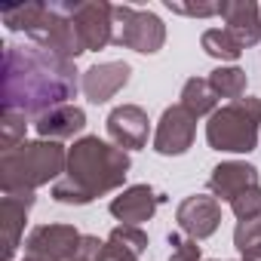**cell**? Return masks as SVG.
Instances as JSON below:
<instances>
[{
    "mask_svg": "<svg viewBox=\"0 0 261 261\" xmlns=\"http://www.w3.org/2000/svg\"><path fill=\"white\" fill-rule=\"evenodd\" d=\"M166 10L178 16H194V19H209L221 13V4H178V0H166Z\"/></svg>",
    "mask_w": 261,
    "mask_h": 261,
    "instance_id": "cell-25",
    "label": "cell"
},
{
    "mask_svg": "<svg viewBox=\"0 0 261 261\" xmlns=\"http://www.w3.org/2000/svg\"><path fill=\"white\" fill-rule=\"evenodd\" d=\"M74 261H80V258H74Z\"/></svg>",
    "mask_w": 261,
    "mask_h": 261,
    "instance_id": "cell-28",
    "label": "cell"
},
{
    "mask_svg": "<svg viewBox=\"0 0 261 261\" xmlns=\"http://www.w3.org/2000/svg\"><path fill=\"white\" fill-rule=\"evenodd\" d=\"M233 246L243 261H261V218L255 221H237Z\"/></svg>",
    "mask_w": 261,
    "mask_h": 261,
    "instance_id": "cell-22",
    "label": "cell"
},
{
    "mask_svg": "<svg viewBox=\"0 0 261 261\" xmlns=\"http://www.w3.org/2000/svg\"><path fill=\"white\" fill-rule=\"evenodd\" d=\"M175 221L181 227L185 237L191 240H206L218 230L221 224V203L215 197H206V194H194V197H185L175 209Z\"/></svg>",
    "mask_w": 261,
    "mask_h": 261,
    "instance_id": "cell-10",
    "label": "cell"
},
{
    "mask_svg": "<svg viewBox=\"0 0 261 261\" xmlns=\"http://www.w3.org/2000/svg\"><path fill=\"white\" fill-rule=\"evenodd\" d=\"M74 28L86 53L105 49L108 43H114V7L101 0L74 4Z\"/></svg>",
    "mask_w": 261,
    "mask_h": 261,
    "instance_id": "cell-9",
    "label": "cell"
},
{
    "mask_svg": "<svg viewBox=\"0 0 261 261\" xmlns=\"http://www.w3.org/2000/svg\"><path fill=\"white\" fill-rule=\"evenodd\" d=\"M129 77H133V68L126 62H101V65H92L83 71L80 89L92 105H105L129 83Z\"/></svg>",
    "mask_w": 261,
    "mask_h": 261,
    "instance_id": "cell-12",
    "label": "cell"
},
{
    "mask_svg": "<svg viewBox=\"0 0 261 261\" xmlns=\"http://www.w3.org/2000/svg\"><path fill=\"white\" fill-rule=\"evenodd\" d=\"M25 114L19 111H4L0 114V145H4V151H13L25 142Z\"/></svg>",
    "mask_w": 261,
    "mask_h": 261,
    "instance_id": "cell-23",
    "label": "cell"
},
{
    "mask_svg": "<svg viewBox=\"0 0 261 261\" xmlns=\"http://www.w3.org/2000/svg\"><path fill=\"white\" fill-rule=\"evenodd\" d=\"M105 261H142V258H133V255H117V252H108V246H105Z\"/></svg>",
    "mask_w": 261,
    "mask_h": 261,
    "instance_id": "cell-26",
    "label": "cell"
},
{
    "mask_svg": "<svg viewBox=\"0 0 261 261\" xmlns=\"http://www.w3.org/2000/svg\"><path fill=\"white\" fill-rule=\"evenodd\" d=\"M108 252H117V255H133V258H142L145 249H148V233L136 224H117L108 240H105Z\"/></svg>",
    "mask_w": 261,
    "mask_h": 261,
    "instance_id": "cell-19",
    "label": "cell"
},
{
    "mask_svg": "<svg viewBox=\"0 0 261 261\" xmlns=\"http://www.w3.org/2000/svg\"><path fill=\"white\" fill-rule=\"evenodd\" d=\"M230 209H233L237 221H255V218H261V185L243 191V194L230 203Z\"/></svg>",
    "mask_w": 261,
    "mask_h": 261,
    "instance_id": "cell-24",
    "label": "cell"
},
{
    "mask_svg": "<svg viewBox=\"0 0 261 261\" xmlns=\"http://www.w3.org/2000/svg\"><path fill=\"white\" fill-rule=\"evenodd\" d=\"M181 108H188L194 117H212L218 108V95L212 92V86H209V80H203V77H191V80H185V86H181V101H178Z\"/></svg>",
    "mask_w": 261,
    "mask_h": 261,
    "instance_id": "cell-18",
    "label": "cell"
},
{
    "mask_svg": "<svg viewBox=\"0 0 261 261\" xmlns=\"http://www.w3.org/2000/svg\"><path fill=\"white\" fill-rule=\"evenodd\" d=\"M194 136H197V117L188 108L172 105V108L163 111V117L157 123L154 151L163 154V157H181L194 145Z\"/></svg>",
    "mask_w": 261,
    "mask_h": 261,
    "instance_id": "cell-8",
    "label": "cell"
},
{
    "mask_svg": "<svg viewBox=\"0 0 261 261\" xmlns=\"http://www.w3.org/2000/svg\"><path fill=\"white\" fill-rule=\"evenodd\" d=\"M227 31L240 40V46L261 43V4L255 0H221V13Z\"/></svg>",
    "mask_w": 261,
    "mask_h": 261,
    "instance_id": "cell-16",
    "label": "cell"
},
{
    "mask_svg": "<svg viewBox=\"0 0 261 261\" xmlns=\"http://www.w3.org/2000/svg\"><path fill=\"white\" fill-rule=\"evenodd\" d=\"M166 197L157 194L151 185H133V188H126L120 191L114 200H111V215L120 221V224H142V221H151L154 212L160 209Z\"/></svg>",
    "mask_w": 261,
    "mask_h": 261,
    "instance_id": "cell-13",
    "label": "cell"
},
{
    "mask_svg": "<svg viewBox=\"0 0 261 261\" xmlns=\"http://www.w3.org/2000/svg\"><path fill=\"white\" fill-rule=\"evenodd\" d=\"M129 154L117 145L101 142L98 136H83L68 151V169L53 185V197L59 203L86 206L117 188H123L129 175Z\"/></svg>",
    "mask_w": 261,
    "mask_h": 261,
    "instance_id": "cell-2",
    "label": "cell"
},
{
    "mask_svg": "<svg viewBox=\"0 0 261 261\" xmlns=\"http://www.w3.org/2000/svg\"><path fill=\"white\" fill-rule=\"evenodd\" d=\"M31 206H34V194H4V200H0V243H4V261H13L16 249L22 246V230H25Z\"/></svg>",
    "mask_w": 261,
    "mask_h": 261,
    "instance_id": "cell-14",
    "label": "cell"
},
{
    "mask_svg": "<svg viewBox=\"0 0 261 261\" xmlns=\"http://www.w3.org/2000/svg\"><path fill=\"white\" fill-rule=\"evenodd\" d=\"M83 233L74 224H40L25 237V255L46 261H74L80 252Z\"/></svg>",
    "mask_w": 261,
    "mask_h": 261,
    "instance_id": "cell-7",
    "label": "cell"
},
{
    "mask_svg": "<svg viewBox=\"0 0 261 261\" xmlns=\"http://www.w3.org/2000/svg\"><path fill=\"white\" fill-rule=\"evenodd\" d=\"M86 126V111L77 105H62L53 108L40 117H34V129L37 136L46 142H62V139H74L80 129Z\"/></svg>",
    "mask_w": 261,
    "mask_h": 261,
    "instance_id": "cell-17",
    "label": "cell"
},
{
    "mask_svg": "<svg viewBox=\"0 0 261 261\" xmlns=\"http://www.w3.org/2000/svg\"><path fill=\"white\" fill-rule=\"evenodd\" d=\"M80 80L71 59H62L37 43H10L4 49V111L46 114L71 105Z\"/></svg>",
    "mask_w": 261,
    "mask_h": 261,
    "instance_id": "cell-1",
    "label": "cell"
},
{
    "mask_svg": "<svg viewBox=\"0 0 261 261\" xmlns=\"http://www.w3.org/2000/svg\"><path fill=\"white\" fill-rule=\"evenodd\" d=\"M261 133V98L243 95L237 101L221 105L206 123V142L215 151L249 154L258 145Z\"/></svg>",
    "mask_w": 261,
    "mask_h": 261,
    "instance_id": "cell-5",
    "label": "cell"
},
{
    "mask_svg": "<svg viewBox=\"0 0 261 261\" xmlns=\"http://www.w3.org/2000/svg\"><path fill=\"white\" fill-rule=\"evenodd\" d=\"M206 80H209V86H212V92H215L218 98L237 101V98L246 95V71L237 68V65H221V68H215Z\"/></svg>",
    "mask_w": 261,
    "mask_h": 261,
    "instance_id": "cell-20",
    "label": "cell"
},
{
    "mask_svg": "<svg viewBox=\"0 0 261 261\" xmlns=\"http://www.w3.org/2000/svg\"><path fill=\"white\" fill-rule=\"evenodd\" d=\"M114 43L142 56L160 53L166 43V25L160 16L136 7H114Z\"/></svg>",
    "mask_w": 261,
    "mask_h": 261,
    "instance_id": "cell-6",
    "label": "cell"
},
{
    "mask_svg": "<svg viewBox=\"0 0 261 261\" xmlns=\"http://www.w3.org/2000/svg\"><path fill=\"white\" fill-rule=\"evenodd\" d=\"M68 169V151L59 142H22L0 154V191L4 194H34L43 185H56Z\"/></svg>",
    "mask_w": 261,
    "mask_h": 261,
    "instance_id": "cell-4",
    "label": "cell"
},
{
    "mask_svg": "<svg viewBox=\"0 0 261 261\" xmlns=\"http://www.w3.org/2000/svg\"><path fill=\"white\" fill-rule=\"evenodd\" d=\"M22 261H46V258H37V255H25Z\"/></svg>",
    "mask_w": 261,
    "mask_h": 261,
    "instance_id": "cell-27",
    "label": "cell"
},
{
    "mask_svg": "<svg viewBox=\"0 0 261 261\" xmlns=\"http://www.w3.org/2000/svg\"><path fill=\"white\" fill-rule=\"evenodd\" d=\"M148 133H151V120H148V111L139 105H120L108 114V136L123 151L145 148Z\"/></svg>",
    "mask_w": 261,
    "mask_h": 261,
    "instance_id": "cell-11",
    "label": "cell"
},
{
    "mask_svg": "<svg viewBox=\"0 0 261 261\" xmlns=\"http://www.w3.org/2000/svg\"><path fill=\"white\" fill-rule=\"evenodd\" d=\"M0 19L10 31H25L31 43L62 56V59H77L83 49L77 28H74V4H19V7H4Z\"/></svg>",
    "mask_w": 261,
    "mask_h": 261,
    "instance_id": "cell-3",
    "label": "cell"
},
{
    "mask_svg": "<svg viewBox=\"0 0 261 261\" xmlns=\"http://www.w3.org/2000/svg\"><path fill=\"white\" fill-rule=\"evenodd\" d=\"M200 43H203L206 56H212V59H221V62H237V59L243 56V46H240V40H237V37H233L227 28H209V31H203Z\"/></svg>",
    "mask_w": 261,
    "mask_h": 261,
    "instance_id": "cell-21",
    "label": "cell"
},
{
    "mask_svg": "<svg viewBox=\"0 0 261 261\" xmlns=\"http://www.w3.org/2000/svg\"><path fill=\"white\" fill-rule=\"evenodd\" d=\"M249 188H258V169L252 163H243V160H227V163H218L209 175V191L215 200H224V203H233L243 191Z\"/></svg>",
    "mask_w": 261,
    "mask_h": 261,
    "instance_id": "cell-15",
    "label": "cell"
}]
</instances>
